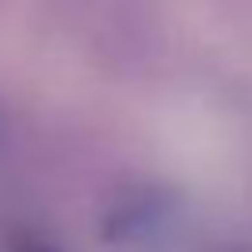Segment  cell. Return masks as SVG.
I'll return each instance as SVG.
<instances>
[{
	"label": "cell",
	"mask_w": 252,
	"mask_h": 252,
	"mask_svg": "<svg viewBox=\"0 0 252 252\" xmlns=\"http://www.w3.org/2000/svg\"><path fill=\"white\" fill-rule=\"evenodd\" d=\"M171 219V197L159 189H134L104 212V237L111 245H141Z\"/></svg>",
	"instance_id": "cell-1"
},
{
	"label": "cell",
	"mask_w": 252,
	"mask_h": 252,
	"mask_svg": "<svg viewBox=\"0 0 252 252\" xmlns=\"http://www.w3.org/2000/svg\"><path fill=\"white\" fill-rule=\"evenodd\" d=\"M0 252H63L52 237L45 234H33V230H11L4 237V249Z\"/></svg>",
	"instance_id": "cell-2"
}]
</instances>
